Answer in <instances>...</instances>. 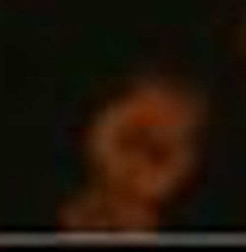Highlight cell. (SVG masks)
<instances>
[{
	"label": "cell",
	"mask_w": 246,
	"mask_h": 252,
	"mask_svg": "<svg viewBox=\"0 0 246 252\" xmlns=\"http://www.w3.org/2000/svg\"><path fill=\"white\" fill-rule=\"evenodd\" d=\"M158 220H164L158 202H145L120 183H101V177H89L57 208V227L76 240H145V233H158Z\"/></svg>",
	"instance_id": "2"
},
{
	"label": "cell",
	"mask_w": 246,
	"mask_h": 252,
	"mask_svg": "<svg viewBox=\"0 0 246 252\" xmlns=\"http://www.w3.org/2000/svg\"><path fill=\"white\" fill-rule=\"evenodd\" d=\"M240 51H246V19H240Z\"/></svg>",
	"instance_id": "3"
},
{
	"label": "cell",
	"mask_w": 246,
	"mask_h": 252,
	"mask_svg": "<svg viewBox=\"0 0 246 252\" xmlns=\"http://www.w3.org/2000/svg\"><path fill=\"white\" fill-rule=\"evenodd\" d=\"M82 158L89 177L120 183L164 208L171 195L189 189L202 164V94L171 76H139L114 89L82 132Z\"/></svg>",
	"instance_id": "1"
}]
</instances>
